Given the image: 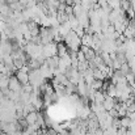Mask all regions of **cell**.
Here are the masks:
<instances>
[{
	"instance_id": "cell-5",
	"label": "cell",
	"mask_w": 135,
	"mask_h": 135,
	"mask_svg": "<svg viewBox=\"0 0 135 135\" xmlns=\"http://www.w3.org/2000/svg\"><path fill=\"white\" fill-rule=\"evenodd\" d=\"M16 78H17V80L22 84V87L24 85H26V84H29V74H26V72H22V71H17L16 72V75H15Z\"/></svg>"
},
{
	"instance_id": "cell-19",
	"label": "cell",
	"mask_w": 135,
	"mask_h": 135,
	"mask_svg": "<svg viewBox=\"0 0 135 135\" xmlns=\"http://www.w3.org/2000/svg\"><path fill=\"white\" fill-rule=\"evenodd\" d=\"M5 98V96H4V93H3V90L0 89V100H4Z\"/></svg>"
},
{
	"instance_id": "cell-18",
	"label": "cell",
	"mask_w": 135,
	"mask_h": 135,
	"mask_svg": "<svg viewBox=\"0 0 135 135\" xmlns=\"http://www.w3.org/2000/svg\"><path fill=\"white\" fill-rule=\"evenodd\" d=\"M8 4H13V3H16V1H20V0H5Z\"/></svg>"
},
{
	"instance_id": "cell-7",
	"label": "cell",
	"mask_w": 135,
	"mask_h": 135,
	"mask_svg": "<svg viewBox=\"0 0 135 135\" xmlns=\"http://www.w3.org/2000/svg\"><path fill=\"white\" fill-rule=\"evenodd\" d=\"M56 47H58V56H59V58H64V56L70 55V54H68V50H67V46H66V44L59 42V44H56Z\"/></svg>"
},
{
	"instance_id": "cell-15",
	"label": "cell",
	"mask_w": 135,
	"mask_h": 135,
	"mask_svg": "<svg viewBox=\"0 0 135 135\" xmlns=\"http://www.w3.org/2000/svg\"><path fill=\"white\" fill-rule=\"evenodd\" d=\"M121 72L123 74V76H126V75H129V74L131 72V68H130L129 63H125V64H122V67H121Z\"/></svg>"
},
{
	"instance_id": "cell-3",
	"label": "cell",
	"mask_w": 135,
	"mask_h": 135,
	"mask_svg": "<svg viewBox=\"0 0 135 135\" xmlns=\"http://www.w3.org/2000/svg\"><path fill=\"white\" fill-rule=\"evenodd\" d=\"M9 89L13 90V92H21L22 90V84L17 80L16 76L9 78Z\"/></svg>"
},
{
	"instance_id": "cell-1",
	"label": "cell",
	"mask_w": 135,
	"mask_h": 135,
	"mask_svg": "<svg viewBox=\"0 0 135 135\" xmlns=\"http://www.w3.org/2000/svg\"><path fill=\"white\" fill-rule=\"evenodd\" d=\"M64 44L70 49V51H75L78 52L79 49L81 47V38L76 34V32L71 30L66 37H64Z\"/></svg>"
},
{
	"instance_id": "cell-17",
	"label": "cell",
	"mask_w": 135,
	"mask_h": 135,
	"mask_svg": "<svg viewBox=\"0 0 135 135\" xmlns=\"http://www.w3.org/2000/svg\"><path fill=\"white\" fill-rule=\"evenodd\" d=\"M64 3H66L67 5H70V7H74L75 3H76V0H64Z\"/></svg>"
},
{
	"instance_id": "cell-13",
	"label": "cell",
	"mask_w": 135,
	"mask_h": 135,
	"mask_svg": "<svg viewBox=\"0 0 135 135\" xmlns=\"http://www.w3.org/2000/svg\"><path fill=\"white\" fill-rule=\"evenodd\" d=\"M131 8V1L130 0H121V9L127 12Z\"/></svg>"
},
{
	"instance_id": "cell-16",
	"label": "cell",
	"mask_w": 135,
	"mask_h": 135,
	"mask_svg": "<svg viewBox=\"0 0 135 135\" xmlns=\"http://www.w3.org/2000/svg\"><path fill=\"white\" fill-rule=\"evenodd\" d=\"M33 89H34V88H33V85H32L30 83L22 87V90H24V92H26V93H29V94H30V93L33 92Z\"/></svg>"
},
{
	"instance_id": "cell-2",
	"label": "cell",
	"mask_w": 135,
	"mask_h": 135,
	"mask_svg": "<svg viewBox=\"0 0 135 135\" xmlns=\"http://www.w3.org/2000/svg\"><path fill=\"white\" fill-rule=\"evenodd\" d=\"M42 55L45 56L46 59H49V58H52V56L58 55V47H56V44L51 42V44H47V45H44V50H42Z\"/></svg>"
},
{
	"instance_id": "cell-6",
	"label": "cell",
	"mask_w": 135,
	"mask_h": 135,
	"mask_svg": "<svg viewBox=\"0 0 135 135\" xmlns=\"http://www.w3.org/2000/svg\"><path fill=\"white\" fill-rule=\"evenodd\" d=\"M105 97H106V94H105L102 90H97V92H94V94H93L92 100H93V102H94V104H104Z\"/></svg>"
},
{
	"instance_id": "cell-14",
	"label": "cell",
	"mask_w": 135,
	"mask_h": 135,
	"mask_svg": "<svg viewBox=\"0 0 135 135\" xmlns=\"http://www.w3.org/2000/svg\"><path fill=\"white\" fill-rule=\"evenodd\" d=\"M125 78H126V80H127V84H129V85H131V87L135 85V74L130 72V74H129V75H126Z\"/></svg>"
},
{
	"instance_id": "cell-11",
	"label": "cell",
	"mask_w": 135,
	"mask_h": 135,
	"mask_svg": "<svg viewBox=\"0 0 135 135\" xmlns=\"http://www.w3.org/2000/svg\"><path fill=\"white\" fill-rule=\"evenodd\" d=\"M92 89L94 90V92H97V90H101L102 89V87H104V80H96L94 79V81L92 83Z\"/></svg>"
},
{
	"instance_id": "cell-10",
	"label": "cell",
	"mask_w": 135,
	"mask_h": 135,
	"mask_svg": "<svg viewBox=\"0 0 135 135\" xmlns=\"http://www.w3.org/2000/svg\"><path fill=\"white\" fill-rule=\"evenodd\" d=\"M121 119V129H125V130H129L131 127V123L133 121L129 118V117H123V118H119Z\"/></svg>"
},
{
	"instance_id": "cell-9",
	"label": "cell",
	"mask_w": 135,
	"mask_h": 135,
	"mask_svg": "<svg viewBox=\"0 0 135 135\" xmlns=\"http://www.w3.org/2000/svg\"><path fill=\"white\" fill-rule=\"evenodd\" d=\"M9 78H11V76H8V75L0 74V89L1 90L9 88Z\"/></svg>"
},
{
	"instance_id": "cell-12",
	"label": "cell",
	"mask_w": 135,
	"mask_h": 135,
	"mask_svg": "<svg viewBox=\"0 0 135 135\" xmlns=\"http://www.w3.org/2000/svg\"><path fill=\"white\" fill-rule=\"evenodd\" d=\"M56 20L59 21V24H64V22L68 21V16L66 15V12H58Z\"/></svg>"
},
{
	"instance_id": "cell-8",
	"label": "cell",
	"mask_w": 135,
	"mask_h": 135,
	"mask_svg": "<svg viewBox=\"0 0 135 135\" xmlns=\"http://www.w3.org/2000/svg\"><path fill=\"white\" fill-rule=\"evenodd\" d=\"M38 115H40V113H37V112L29 113V114L25 117V119H26L28 125H29V126H30V125H36V123H37V121H38Z\"/></svg>"
},
{
	"instance_id": "cell-4",
	"label": "cell",
	"mask_w": 135,
	"mask_h": 135,
	"mask_svg": "<svg viewBox=\"0 0 135 135\" xmlns=\"http://www.w3.org/2000/svg\"><path fill=\"white\" fill-rule=\"evenodd\" d=\"M115 104H117V101L114 100V97H110V96L106 94L102 106H104V109H105L106 112H110V110H113V109L115 108Z\"/></svg>"
}]
</instances>
